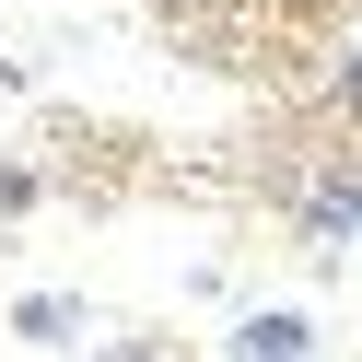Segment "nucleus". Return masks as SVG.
<instances>
[{
    "mask_svg": "<svg viewBox=\"0 0 362 362\" xmlns=\"http://www.w3.org/2000/svg\"><path fill=\"white\" fill-rule=\"evenodd\" d=\"M12 327H24V339H71V327H82V315H71V304H59V292H24V304H12Z\"/></svg>",
    "mask_w": 362,
    "mask_h": 362,
    "instance_id": "nucleus-3",
    "label": "nucleus"
},
{
    "mask_svg": "<svg viewBox=\"0 0 362 362\" xmlns=\"http://www.w3.org/2000/svg\"><path fill=\"white\" fill-rule=\"evenodd\" d=\"M304 222H315V234H351V222H362V187H351V175H327V187L304 199Z\"/></svg>",
    "mask_w": 362,
    "mask_h": 362,
    "instance_id": "nucleus-2",
    "label": "nucleus"
},
{
    "mask_svg": "<svg viewBox=\"0 0 362 362\" xmlns=\"http://www.w3.org/2000/svg\"><path fill=\"white\" fill-rule=\"evenodd\" d=\"M339 105H362V59H351V82H339Z\"/></svg>",
    "mask_w": 362,
    "mask_h": 362,
    "instance_id": "nucleus-4",
    "label": "nucleus"
},
{
    "mask_svg": "<svg viewBox=\"0 0 362 362\" xmlns=\"http://www.w3.org/2000/svg\"><path fill=\"white\" fill-rule=\"evenodd\" d=\"M234 362H315V327H304V315H245Z\"/></svg>",
    "mask_w": 362,
    "mask_h": 362,
    "instance_id": "nucleus-1",
    "label": "nucleus"
},
{
    "mask_svg": "<svg viewBox=\"0 0 362 362\" xmlns=\"http://www.w3.org/2000/svg\"><path fill=\"white\" fill-rule=\"evenodd\" d=\"M12 82H24V71H12V59H0V94H12Z\"/></svg>",
    "mask_w": 362,
    "mask_h": 362,
    "instance_id": "nucleus-5",
    "label": "nucleus"
}]
</instances>
